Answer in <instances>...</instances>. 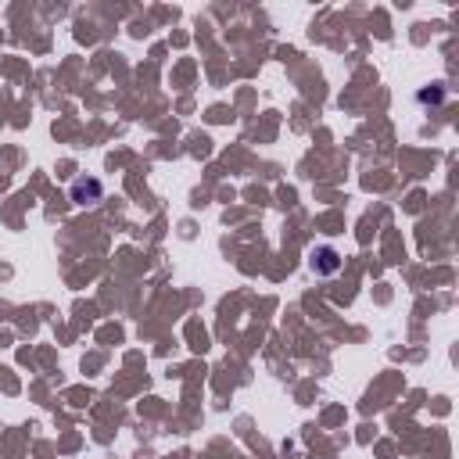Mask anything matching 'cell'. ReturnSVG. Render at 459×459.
Wrapping results in <instances>:
<instances>
[{
	"label": "cell",
	"mask_w": 459,
	"mask_h": 459,
	"mask_svg": "<svg viewBox=\"0 0 459 459\" xmlns=\"http://www.w3.org/2000/svg\"><path fill=\"white\" fill-rule=\"evenodd\" d=\"M101 194H104L101 180H75L72 183V201L75 204H93V201H101Z\"/></svg>",
	"instance_id": "1"
},
{
	"label": "cell",
	"mask_w": 459,
	"mask_h": 459,
	"mask_svg": "<svg viewBox=\"0 0 459 459\" xmlns=\"http://www.w3.org/2000/svg\"><path fill=\"white\" fill-rule=\"evenodd\" d=\"M338 251L334 248H320V251H312V269L316 273H338Z\"/></svg>",
	"instance_id": "2"
}]
</instances>
